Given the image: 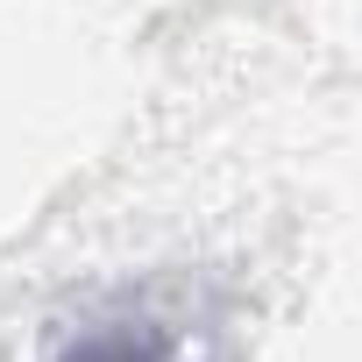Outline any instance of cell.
<instances>
[{"label": "cell", "instance_id": "6da1fadb", "mask_svg": "<svg viewBox=\"0 0 362 362\" xmlns=\"http://www.w3.org/2000/svg\"><path fill=\"white\" fill-rule=\"evenodd\" d=\"M36 362H242V348H235V313L214 284L142 277L57 320Z\"/></svg>", "mask_w": 362, "mask_h": 362}]
</instances>
